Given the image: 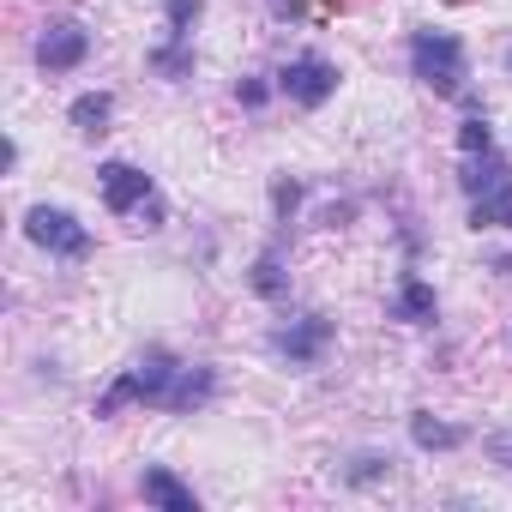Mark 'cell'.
<instances>
[{
	"label": "cell",
	"mask_w": 512,
	"mask_h": 512,
	"mask_svg": "<svg viewBox=\"0 0 512 512\" xmlns=\"http://www.w3.org/2000/svg\"><path fill=\"white\" fill-rule=\"evenodd\" d=\"M241 103H247V109H260V103H266V85H260V79H247V85H241Z\"/></svg>",
	"instance_id": "21"
},
{
	"label": "cell",
	"mask_w": 512,
	"mask_h": 512,
	"mask_svg": "<svg viewBox=\"0 0 512 512\" xmlns=\"http://www.w3.org/2000/svg\"><path fill=\"white\" fill-rule=\"evenodd\" d=\"M488 452H494V458L512 470V434H488Z\"/></svg>",
	"instance_id": "20"
},
{
	"label": "cell",
	"mask_w": 512,
	"mask_h": 512,
	"mask_svg": "<svg viewBox=\"0 0 512 512\" xmlns=\"http://www.w3.org/2000/svg\"><path fill=\"white\" fill-rule=\"evenodd\" d=\"M386 464H392V458L362 452V458H350V470H344V476H350V482H380V476H386Z\"/></svg>",
	"instance_id": "18"
},
{
	"label": "cell",
	"mask_w": 512,
	"mask_h": 512,
	"mask_svg": "<svg viewBox=\"0 0 512 512\" xmlns=\"http://www.w3.org/2000/svg\"><path fill=\"white\" fill-rule=\"evenodd\" d=\"M302 7H308V0H278V13H284V19H302Z\"/></svg>",
	"instance_id": "22"
},
{
	"label": "cell",
	"mask_w": 512,
	"mask_h": 512,
	"mask_svg": "<svg viewBox=\"0 0 512 512\" xmlns=\"http://www.w3.org/2000/svg\"><path fill=\"white\" fill-rule=\"evenodd\" d=\"M410 67L434 97H458L464 91V43L446 31H416L410 37Z\"/></svg>",
	"instance_id": "3"
},
{
	"label": "cell",
	"mask_w": 512,
	"mask_h": 512,
	"mask_svg": "<svg viewBox=\"0 0 512 512\" xmlns=\"http://www.w3.org/2000/svg\"><path fill=\"white\" fill-rule=\"evenodd\" d=\"M272 199H278V217L290 223V211H296V199H302V181H278V187H272Z\"/></svg>",
	"instance_id": "19"
},
{
	"label": "cell",
	"mask_w": 512,
	"mask_h": 512,
	"mask_svg": "<svg viewBox=\"0 0 512 512\" xmlns=\"http://www.w3.org/2000/svg\"><path fill=\"white\" fill-rule=\"evenodd\" d=\"M85 55H91V31L85 25H73V19L43 25V37H37V67L43 73H73Z\"/></svg>",
	"instance_id": "6"
},
{
	"label": "cell",
	"mask_w": 512,
	"mask_h": 512,
	"mask_svg": "<svg viewBox=\"0 0 512 512\" xmlns=\"http://www.w3.org/2000/svg\"><path fill=\"white\" fill-rule=\"evenodd\" d=\"M278 85H284V97H290V103L320 109V103L338 91V67H332L326 55H296V61L278 73Z\"/></svg>",
	"instance_id": "5"
},
{
	"label": "cell",
	"mask_w": 512,
	"mask_h": 512,
	"mask_svg": "<svg viewBox=\"0 0 512 512\" xmlns=\"http://www.w3.org/2000/svg\"><path fill=\"white\" fill-rule=\"evenodd\" d=\"M398 320H410V326H428V320H434V284H422V278H404V290H398Z\"/></svg>",
	"instance_id": "14"
},
{
	"label": "cell",
	"mask_w": 512,
	"mask_h": 512,
	"mask_svg": "<svg viewBox=\"0 0 512 512\" xmlns=\"http://www.w3.org/2000/svg\"><path fill=\"white\" fill-rule=\"evenodd\" d=\"M175 374H181V362H175L169 350H145V356H139V362H133L103 398H97V416H115V410H127V404H157V410H163Z\"/></svg>",
	"instance_id": "2"
},
{
	"label": "cell",
	"mask_w": 512,
	"mask_h": 512,
	"mask_svg": "<svg viewBox=\"0 0 512 512\" xmlns=\"http://www.w3.org/2000/svg\"><path fill=\"white\" fill-rule=\"evenodd\" d=\"M139 494H145L151 506H163V512H199V494H193L187 482H175V470H163V464H151V470L139 476Z\"/></svg>",
	"instance_id": "9"
},
{
	"label": "cell",
	"mask_w": 512,
	"mask_h": 512,
	"mask_svg": "<svg viewBox=\"0 0 512 512\" xmlns=\"http://www.w3.org/2000/svg\"><path fill=\"white\" fill-rule=\"evenodd\" d=\"M410 440H416L422 452H452V446H464V428H452V422H434L428 410H416V416H410Z\"/></svg>",
	"instance_id": "11"
},
{
	"label": "cell",
	"mask_w": 512,
	"mask_h": 512,
	"mask_svg": "<svg viewBox=\"0 0 512 512\" xmlns=\"http://www.w3.org/2000/svg\"><path fill=\"white\" fill-rule=\"evenodd\" d=\"M326 344H332V320H326V314H302V320H290L284 332H272V350H278L284 362H296V368H314V362L326 356Z\"/></svg>",
	"instance_id": "7"
},
{
	"label": "cell",
	"mask_w": 512,
	"mask_h": 512,
	"mask_svg": "<svg viewBox=\"0 0 512 512\" xmlns=\"http://www.w3.org/2000/svg\"><path fill=\"white\" fill-rule=\"evenodd\" d=\"M67 115H73V127H79V133H109L115 97H109V91H85V97H79V103H73Z\"/></svg>",
	"instance_id": "13"
},
{
	"label": "cell",
	"mask_w": 512,
	"mask_h": 512,
	"mask_svg": "<svg viewBox=\"0 0 512 512\" xmlns=\"http://www.w3.org/2000/svg\"><path fill=\"white\" fill-rule=\"evenodd\" d=\"M458 187L470 193V229H512V175L494 151L464 157Z\"/></svg>",
	"instance_id": "1"
},
{
	"label": "cell",
	"mask_w": 512,
	"mask_h": 512,
	"mask_svg": "<svg viewBox=\"0 0 512 512\" xmlns=\"http://www.w3.org/2000/svg\"><path fill=\"white\" fill-rule=\"evenodd\" d=\"M151 67H157L163 79H187V73H193V55H187V43H175V37H169V49H157V55H151Z\"/></svg>",
	"instance_id": "15"
},
{
	"label": "cell",
	"mask_w": 512,
	"mask_h": 512,
	"mask_svg": "<svg viewBox=\"0 0 512 512\" xmlns=\"http://www.w3.org/2000/svg\"><path fill=\"white\" fill-rule=\"evenodd\" d=\"M97 181H103V205H109V211H139V205L151 199V175L133 169V163H103Z\"/></svg>",
	"instance_id": "8"
},
{
	"label": "cell",
	"mask_w": 512,
	"mask_h": 512,
	"mask_svg": "<svg viewBox=\"0 0 512 512\" xmlns=\"http://www.w3.org/2000/svg\"><path fill=\"white\" fill-rule=\"evenodd\" d=\"M458 151H464V157H476V151H494V139H488V121H482V115H470V121L458 127Z\"/></svg>",
	"instance_id": "17"
},
{
	"label": "cell",
	"mask_w": 512,
	"mask_h": 512,
	"mask_svg": "<svg viewBox=\"0 0 512 512\" xmlns=\"http://www.w3.org/2000/svg\"><path fill=\"white\" fill-rule=\"evenodd\" d=\"M253 290H260L266 302H284L290 296V278H284V253H278V241L253 260Z\"/></svg>",
	"instance_id": "12"
},
{
	"label": "cell",
	"mask_w": 512,
	"mask_h": 512,
	"mask_svg": "<svg viewBox=\"0 0 512 512\" xmlns=\"http://www.w3.org/2000/svg\"><path fill=\"white\" fill-rule=\"evenodd\" d=\"M25 235H31L37 247L61 253V260H85V253H91V229H85L73 211H61V205H31V211H25Z\"/></svg>",
	"instance_id": "4"
},
{
	"label": "cell",
	"mask_w": 512,
	"mask_h": 512,
	"mask_svg": "<svg viewBox=\"0 0 512 512\" xmlns=\"http://www.w3.org/2000/svg\"><path fill=\"white\" fill-rule=\"evenodd\" d=\"M163 13H169V37L187 43L193 25H199V0H163Z\"/></svg>",
	"instance_id": "16"
},
{
	"label": "cell",
	"mask_w": 512,
	"mask_h": 512,
	"mask_svg": "<svg viewBox=\"0 0 512 512\" xmlns=\"http://www.w3.org/2000/svg\"><path fill=\"white\" fill-rule=\"evenodd\" d=\"M506 67H512V55H506Z\"/></svg>",
	"instance_id": "23"
},
{
	"label": "cell",
	"mask_w": 512,
	"mask_h": 512,
	"mask_svg": "<svg viewBox=\"0 0 512 512\" xmlns=\"http://www.w3.org/2000/svg\"><path fill=\"white\" fill-rule=\"evenodd\" d=\"M211 368H193V362H181V374H175V386H169V398H163V410H199L205 398H211Z\"/></svg>",
	"instance_id": "10"
}]
</instances>
